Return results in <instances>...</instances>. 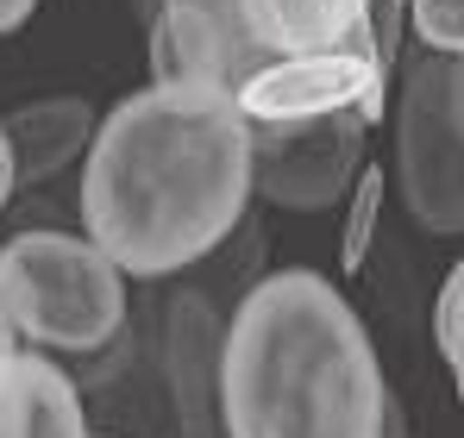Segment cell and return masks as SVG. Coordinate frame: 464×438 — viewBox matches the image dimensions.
<instances>
[{
    "label": "cell",
    "instance_id": "1",
    "mask_svg": "<svg viewBox=\"0 0 464 438\" xmlns=\"http://www.w3.org/2000/svg\"><path fill=\"white\" fill-rule=\"evenodd\" d=\"M251 214V126L227 88L126 94L88 145L82 238L120 276H176Z\"/></svg>",
    "mask_w": 464,
    "mask_h": 438
},
{
    "label": "cell",
    "instance_id": "2",
    "mask_svg": "<svg viewBox=\"0 0 464 438\" xmlns=\"http://www.w3.org/2000/svg\"><path fill=\"white\" fill-rule=\"evenodd\" d=\"M383 364L352 300L314 270L257 276L220 351L227 438H383Z\"/></svg>",
    "mask_w": 464,
    "mask_h": 438
},
{
    "label": "cell",
    "instance_id": "3",
    "mask_svg": "<svg viewBox=\"0 0 464 438\" xmlns=\"http://www.w3.org/2000/svg\"><path fill=\"white\" fill-rule=\"evenodd\" d=\"M0 307L13 338L51 364L132 332L126 276L76 232H13L0 244Z\"/></svg>",
    "mask_w": 464,
    "mask_h": 438
},
{
    "label": "cell",
    "instance_id": "4",
    "mask_svg": "<svg viewBox=\"0 0 464 438\" xmlns=\"http://www.w3.org/2000/svg\"><path fill=\"white\" fill-rule=\"evenodd\" d=\"M395 176L408 219L433 238L464 225V70L459 57H414L395 107Z\"/></svg>",
    "mask_w": 464,
    "mask_h": 438
},
{
    "label": "cell",
    "instance_id": "5",
    "mask_svg": "<svg viewBox=\"0 0 464 438\" xmlns=\"http://www.w3.org/2000/svg\"><path fill=\"white\" fill-rule=\"evenodd\" d=\"M232 107L245 126H308V119H333V113H358V126L371 132L389 107V75L371 63L364 32H352L339 51L264 57L232 88Z\"/></svg>",
    "mask_w": 464,
    "mask_h": 438
},
{
    "label": "cell",
    "instance_id": "6",
    "mask_svg": "<svg viewBox=\"0 0 464 438\" xmlns=\"http://www.w3.org/2000/svg\"><path fill=\"white\" fill-rule=\"evenodd\" d=\"M364 126L358 113H333L308 126H251V195L283 214H326L364 176Z\"/></svg>",
    "mask_w": 464,
    "mask_h": 438
},
{
    "label": "cell",
    "instance_id": "7",
    "mask_svg": "<svg viewBox=\"0 0 464 438\" xmlns=\"http://www.w3.org/2000/svg\"><path fill=\"white\" fill-rule=\"evenodd\" d=\"M220 351H227V313L208 294L169 289L157 294V364L176 438H227L220 426Z\"/></svg>",
    "mask_w": 464,
    "mask_h": 438
},
{
    "label": "cell",
    "instance_id": "8",
    "mask_svg": "<svg viewBox=\"0 0 464 438\" xmlns=\"http://www.w3.org/2000/svg\"><path fill=\"white\" fill-rule=\"evenodd\" d=\"M0 438H88L82 395L51 357L13 351L0 364Z\"/></svg>",
    "mask_w": 464,
    "mask_h": 438
},
{
    "label": "cell",
    "instance_id": "9",
    "mask_svg": "<svg viewBox=\"0 0 464 438\" xmlns=\"http://www.w3.org/2000/svg\"><path fill=\"white\" fill-rule=\"evenodd\" d=\"M0 138L13 150V176L25 188L51 182L57 169H70L82 150L94 145V113L82 94H51V100H32V107H13L0 119Z\"/></svg>",
    "mask_w": 464,
    "mask_h": 438
},
{
    "label": "cell",
    "instance_id": "10",
    "mask_svg": "<svg viewBox=\"0 0 464 438\" xmlns=\"http://www.w3.org/2000/svg\"><path fill=\"white\" fill-rule=\"evenodd\" d=\"M232 6H238V25L251 32V44H264L270 57L339 51L364 13V0H232Z\"/></svg>",
    "mask_w": 464,
    "mask_h": 438
},
{
    "label": "cell",
    "instance_id": "11",
    "mask_svg": "<svg viewBox=\"0 0 464 438\" xmlns=\"http://www.w3.org/2000/svg\"><path fill=\"white\" fill-rule=\"evenodd\" d=\"M257 270H264V232H257V219L245 214L227 238L214 244V251H201L195 263H182V270H176V282H182V289H195V294H208V300L232 319V307L257 289Z\"/></svg>",
    "mask_w": 464,
    "mask_h": 438
},
{
    "label": "cell",
    "instance_id": "12",
    "mask_svg": "<svg viewBox=\"0 0 464 438\" xmlns=\"http://www.w3.org/2000/svg\"><path fill=\"white\" fill-rule=\"evenodd\" d=\"M408 25L427 57H459L464 44V0H408Z\"/></svg>",
    "mask_w": 464,
    "mask_h": 438
},
{
    "label": "cell",
    "instance_id": "13",
    "mask_svg": "<svg viewBox=\"0 0 464 438\" xmlns=\"http://www.w3.org/2000/svg\"><path fill=\"white\" fill-rule=\"evenodd\" d=\"M433 345H440L446 369L459 376L464 369V270H446V282H440V300H433Z\"/></svg>",
    "mask_w": 464,
    "mask_h": 438
},
{
    "label": "cell",
    "instance_id": "14",
    "mask_svg": "<svg viewBox=\"0 0 464 438\" xmlns=\"http://www.w3.org/2000/svg\"><path fill=\"white\" fill-rule=\"evenodd\" d=\"M126 364H132V332H126V338H113V345H101V351H88V357H63L57 369L70 376V388H76V395H94V388H107Z\"/></svg>",
    "mask_w": 464,
    "mask_h": 438
},
{
    "label": "cell",
    "instance_id": "15",
    "mask_svg": "<svg viewBox=\"0 0 464 438\" xmlns=\"http://www.w3.org/2000/svg\"><path fill=\"white\" fill-rule=\"evenodd\" d=\"M352 195H358V214H352V238H345V263H364V238H371V219L383 201V169H364Z\"/></svg>",
    "mask_w": 464,
    "mask_h": 438
},
{
    "label": "cell",
    "instance_id": "16",
    "mask_svg": "<svg viewBox=\"0 0 464 438\" xmlns=\"http://www.w3.org/2000/svg\"><path fill=\"white\" fill-rule=\"evenodd\" d=\"M32 6H38V0H0V32H19V25L32 19Z\"/></svg>",
    "mask_w": 464,
    "mask_h": 438
},
{
    "label": "cell",
    "instance_id": "17",
    "mask_svg": "<svg viewBox=\"0 0 464 438\" xmlns=\"http://www.w3.org/2000/svg\"><path fill=\"white\" fill-rule=\"evenodd\" d=\"M13 188H19V176H13V150H6V138H0V207L13 201Z\"/></svg>",
    "mask_w": 464,
    "mask_h": 438
},
{
    "label": "cell",
    "instance_id": "18",
    "mask_svg": "<svg viewBox=\"0 0 464 438\" xmlns=\"http://www.w3.org/2000/svg\"><path fill=\"white\" fill-rule=\"evenodd\" d=\"M19 351V338H13V326H6V307H0V364Z\"/></svg>",
    "mask_w": 464,
    "mask_h": 438
},
{
    "label": "cell",
    "instance_id": "19",
    "mask_svg": "<svg viewBox=\"0 0 464 438\" xmlns=\"http://www.w3.org/2000/svg\"><path fill=\"white\" fill-rule=\"evenodd\" d=\"M88 438H101V433H88Z\"/></svg>",
    "mask_w": 464,
    "mask_h": 438
}]
</instances>
